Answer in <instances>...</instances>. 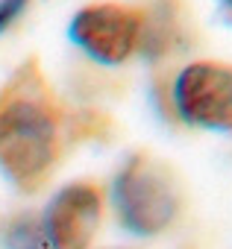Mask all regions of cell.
Listing matches in <instances>:
<instances>
[{"label": "cell", "instance_id": "1", "mask_svg": "<svg viewBox=\"0 0 232 249\" xmlns=\"http://www.w3.org/2000/svg\"><path fill=\"white\" fill-rule=\"evenodd\" d=\"M68 111L39 59L21 62L0 85V173L18 191L47 185L65 156Z\"/></svg>", "mask_w": 232, "mask_h": 249}, {"label": "cell", "instance_id": "9", "mask_svg": "<svg viewBox=\"0 0 232 249\" xmlns=\"http://www.w3.org/2000/svg\"><path fill=\"white\" fill-rule=\"evenodd\" d=\"M217 3H220V9L226 12V18L232 21V0H217Z\"/></svg>", "mask_w": 232, "mask_h": 249}, {"label": "cell", "instance_id": "6", "mask_svg": "<svg viewBox=\"0 0 232 249\" xmlns=\"http://www.w3.org/2000/svg\"><path fill=\"white\" fill-rule=\"evenodd\" d=\"M182 41V18L174 0H159L153 9H144V27H141V47L147 59H165L171 56Z\"/></svg>", "mask_w": 232, "mask_h": 249}, {"label": "cell", "instance_id": "3", "mask_svg": "<svg viewBox=\"0 0 232 249\" xmlns=\"http://www.w3.org/2000/svg\"><path fill=\"white\" fill-rule=\"evenodd\" d=\"M168 103L179 123L203 132H232V65L197 59L182 65L171 85Z\"/></svg>", "mask_w": 232, "mask_h": 249}, {"label": "cell", "instance_id": "2", "mask_svg": "<svg viewBox=\"0 0 232 249\" xmlns=\"http://www.w3.org/2000/svg\"><path fill=\"white\" fill-rule=\"evenodd\" d=\"M118 226L135 237L165 234L182 211V191L174 170L150 153L130 156L109 188Z\"/></svg>", "mask_w": 232, "mask_h": 249}, {"label": "cell", "instance_id": "5", "mask_svg": "<svg viewBox=\"0 0 232 249\" xmlns=\"http://www.w3.org/2000/svg\"><path fill=\"white\" fill-rule=\"evenodd\" d=\"M106 194L97 182H71L59 188L44 214V237L50 249H91L103 223Z\"/></svg>", "mask_w": 232, "mask_h": 249}, {"label": "cell", "instance_id": "7", "mask_svg": "<svg viewBox=\"0 0 232 249\" xmlns=\"http://www.w3.org/2000/svg\"><path fill=\"white\" fill-rule=\"evenodd\" d=\"M3 249H50L41 226V214H18L0 231Z\"/></svg>", "mask_w": 232, "mask_h": 249}, {"label": "cell", "instance_id": "8", "mask_svg": "<svg viewBox=\"0 0 232 249\" xmlns=\"http://www.w3.org/2000/svg\"><path fill=\"white\" fill-rule=\"evenodd\" d=\"M30 6V0H0V36H3Z\"/></svg>", "mask_w": 232, "mask_h": 249}, {"label": "cell", "instance_id": "4", "mask_svg": "<svg viewBox=\"0 0 232 249\" xmlns=\"http://www.w3.org/2000/svg\"><path fill=\"white\" fill-rule=\"evenodd\" d=\"M141 27H144V9L106 0V3L82 6L71 18L68 38L91 62L118 68V65H127L138 53Z\"/></svg>", "mask_w": 232, "mask_h": 249}]
</instances>
